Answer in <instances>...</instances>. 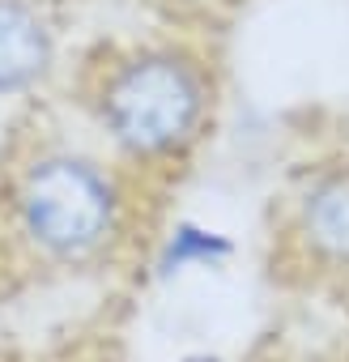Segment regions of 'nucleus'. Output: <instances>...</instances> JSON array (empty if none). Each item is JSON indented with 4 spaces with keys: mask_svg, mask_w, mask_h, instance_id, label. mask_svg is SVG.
Segmentation results:
<instances>
[{
    "mask_svg": "<svg viewBox=\"0 0 349 362\" xmlns=\"http://www.w3.org/2000/svg\"><path fill=\"white\" fill-rule=\"evenodd\" d=\"M277 256L315 290H349V158L307 166L277 214Z\"/></svg>",
    "mask_w": 349,
    "mask_h": 362,
    "instance_id": "7ed1b4c3",
    "label": "nucleus"
},
{
    "mask_svg": "<svg viewBox=\"0 0 349 362\" xmlns=\"http://www.w3.org/2000/svg\"><path fill=\"white\" fill-rule=\"evenodd\" d=\"M60 39L39 0H0V98L35 94L56 73Z\"/></svg>",
    "mask_w": 349,
    "mask_h": 362,
    "instance_id": "20e7f679",
    "label": "nucleus"
},
{
    "mask_svg": "<svg viewBox=\"0 0 349 362\" xmlns=\"http://www.w3.org/2000/svg\"><path fill=\"white\" fill-rule=\"evenodd\" d=\"M268 362H290V358H268Z\"/></svg>",
    "mask_w": 349,
    "mask_h": 362,
    "instance_id": "0eeeda50",
    "label": "nucleus"
},
{
    "mask_svg": "<svg viewBox=\"0 0 349 362\" xmlns=\"http://www.w3.org/2000/svg\"><path fill=\"white\" fill-rule=\"evenodd\" d=\"M174 362H222V358L209 354V349H201V354H184V358H174Z\"/></svg>",
    "mask_w": 349,
    "mask_h": 362,
    "instance_id": "423d86ee",
    "label": "nucleus"
},
{
    "mask_svg": "<svg viewBox=\"0 0 349 362\" xmlns=\"http://www.w3.org/2000/svg\"><path fill=\"white\" fill-rule=\"evenodd\" d=\"M230 256H235L230 235L201 226V222H174L153 252V277L170 281V277H184L192 269H222Z\"/></svg>",
    "mask_w": 349,
    "mask_h": 362,
    "instance_id": "39448f33",
    "label": "nucleus"
},
{
    "mask_svg": "<svg viewBox=\"0 0 349 362\" xmlns=\"http://www.w3.org/2000/svg\"><path fill=\"white\" fill-rule=\"evenodd\" d=\"M141 184L102 145L43 128L22 136L0 188L9 256L43 277H85L119 264L141 235Z\"/></svg>",
    "mask_w": 349,
    "mask_h": 362,
    "instance_id": "f257e3e1",
    "label": "nucleus"
},
{
    "mask_svg": "<svg viewBox=\"0 0 349 362\" xmlns=\"http://www.w3.org/2000/svg\"><path fill=\"white\" fill-rule=\"evenodd\" d=\"M98 145L136 179H170L205 145L218 115V73L188 43H128L102 52L81 81Z\"/></svg>",
    "mask_w": 349,
    "mask_h": 362,
    "instance_id": "f03ea898",
    "label": "nucleus"
}]
</instances>
